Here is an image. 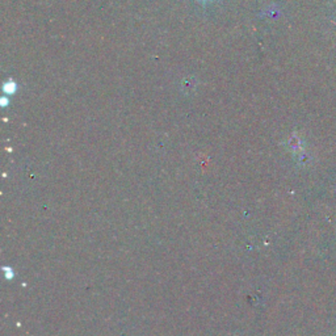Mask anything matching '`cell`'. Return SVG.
<instances>
[{
    "mask_svg": "<svg viewBox=\"0 0 336 336\" xmlns=\"http://www.w3.org/2000/svg\"><path fill=\"white\" fill-rule=\"evenodd\" d=\"M0 104H2V107H7V105H8V98H7V97L2 98V102H0Z\"/></svg>",
    "mask_w": 336,
    "mask_h": 336,
    "instance_id": "7a4b0ae2",
    "label": "cell"
},
{
    "mask_svg": "<svg viewBox=\"0 0 336 336\" xmlns=\"http://www.w3.org/2000/svg\"><path fill=\"white\" fill-rule=\"evenodd\" d=\"M3 91L4 93H8V95H12V93L16 92V83L13 81H8L3 84Z\"/></svg>",
    "mask_w": 336,
    "mask_h": 336,
    "instance_id": "6da1fadb",
    "label": "cell"
}]
</instances>
